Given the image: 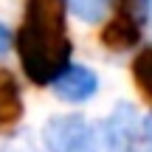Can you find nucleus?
<instances>
[{
  "mask_svg": "<svg viewBox=\"0 0 152 152\" xmlns=\"http://www.w3.org/2000/svg\"><path fill=\"white\" fill-rule=\"evenodd\" d=\"M68 11V0H26L17 31V56L23 73L34 85H54L73 65Z\"/></svg>",
  "mask_w": 152,
  "mask_h": 152,
  "instance_id": "f257e3e1",
  "label": "nucleus"
},
{
  "mask_svg": "<svg viewBox=\"0 0 152 152\" xmlns=\"http://www.w3.org/2000/svg\"><path fill=\"white\" fill-rule=\"evenodd\" d=\"M113 17L102 28V42L110 51H130L141 42L152 0H113Z\"/></svg>",
  "mask_w": 152,
  "mask_h": 152,
  "instance_id": "f03ea898",
  "label": "nucleus"
},
{
  "mask_svg": "<svg viewBox=\"0 0 152 152\" xmlns=\"http://www.w3.org/2000/svg\"><path fill=\"white\" fill-rule=\"evenodd\" d=\"M42 141L48 152H99L96 130L85 115H51L42 127Z\"/></svg>",
  "mask_w": 152,
  "mask_h": 152,
  "instance_id": "7ed1b4c3",
  "label": "nucleus"
},
{
  "mask_svg": "<svg viewBox=\"0 0 152 152\" xmlns=\"http://www.w3.org/2000/svg\"><path fill=\"white\" fill-rule=\"evenodd\" d=\"M104 147L107 152H152V138L141 130V115L130 102L115 104L104 121Z\"/></svg>",
  "mask_w": 152,
  "mask_h": 152,
  "instance_id": "20e7f679",
  "label": "nucleus"
},
{
  "mask_svg": "<svg viewBox=\"0 0 152 152\" xmlns=\"http://www.w3.org/2000/svg\"><path fill=\"white\" fill-rule=\"evenodd\" d=\"M51 87H54L56 99L71 102V104H82V102H87L90 96H96V90H99V76L93 73L90 68L76 65V62H73V65L68 68V71L62 73Z\"/></svg>",
  "mask_w": 152,
  "mask_h": 152,
  "instance_id": "39448f33",
  "label": "nucleus"
},
{
  "mask_svg": "<svg viewBox=\"0 0 152 152\" xmlns=\"http://www.w3.org/2000/svg\"><path fill=\"white\" fill-rule=\"evenodd\" d=\"M23 115V99L14 76L9 71H0V127L14 124Z\"/></svg>",
  "mask_w": 152,
  "mask_h": 152,
  "instance_id": "423d86ee",
  "label": "nucleus"
},
{
  "mask_svg": "<svg viewBox=\"0 0 152 152\" xmlns=\"http://www.w3.org/2000/svg\"><path fill=\"white\" fill-rule=\"evenodd\" d=\"M132 79H135V87L141 90V96L152 102V45L141 48L132 59Z\"/></svg>",
  "mask_w": 152,
  "mask_h": 152,
  "instance_id": "0eeeda50",
  "label": "nucleus"
},
{
  "mask_svg": "<svg viewBox=\"0 0 152 152\" xmlns=\"http://www.w3.org/2000/svg\"><path fill=\"white\" fill-rule=\"evenodd\" d=\"M110 6H113V0H68V9L82 23H102Z\"/></svg>",
  "mask_w": 152,
  "mask_h": 152,
  "instance_id": "6e6552de",
  "label": "nucleus"
},
{
  "mask_svg": "<svg viewBox=\"0 0 152 152\" xmlns=\"http://www.w3.org/2000/svg\"><path fill=\"white\" fill-rule=\"evenodd\" d=\"M17 138H11V141H3V147H0V152H34L31 144H14Z\"/></svg>",
  "mask_w": 152,
  "mask_h": 152,
  "instance_id": "1a4fd4ad",
  "label": "nucleus"
},
{
  "mask_svg": "<svg viewBox=\"0 0 152 152\" xmlns=\"http://www.w3.org/2000/svg\"><path fill=\"white\" fill-rule=\"evenodd\" d=\"M9 48H11V31L0 23V56L9 54Z\"/></svg>",
  "mask_w": 152,
  "mask_h": 152,
  "instance_id": "9d476101",
  "label": "nucleus"
}]
</instances>
